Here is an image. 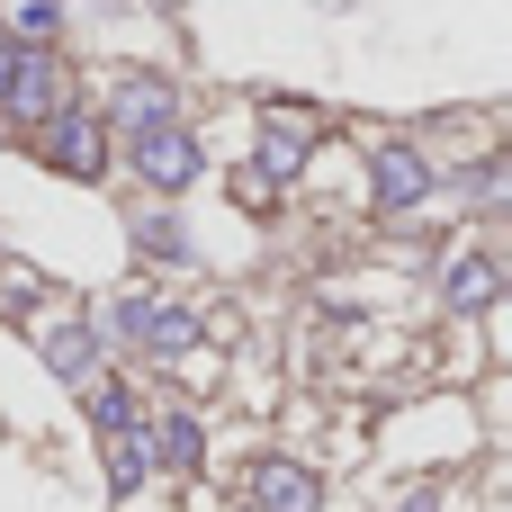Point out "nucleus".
I'll return each mask as SVG.
<instances>
[{
    "instance_id": "f257e3e1",
    "label": "nucleus",
    "mask_w": 512,
    "mask_h": 512,
    "mask_svg": "<svg viewBox=\"0 0 512 512\" xmlns=\"http://www.w3.org/2000/svg\"><path fill=\"white\" fill-rule=\"evenodd\" d=\"M36 162H45L54 180H99V171H108V126L63 99L54 117H36Z\"/></svg>"
},
{
    "instance_id": "f03ea898",
    "label": "nucleus",
    "mask_w": 512,
    "mask_h": 512,
    "mask_svg": "<svg viewBox=\"0 0 512 512\" xmlns=\"http://www.w3.org/2000/svg\"><path fill=\"white\" fill-rule=\"evenodd\" d=\"M432 180H441V162H432L423 144H378V153H369V207H378V216L423 207V198H432Z\"/></svg>"
},
{
    "instance_id": "7ed1b4c3",
    "label": "nucleus",
    "mask_w": 512,
    "mask_h": 512,
    "mask_svg": "<svg viewBox=\"0 0 512 512\" xmlns=\"http://www.w3.org/2000/svg\"><path fill=\"white\" fill-rule=\"evenodd\" d=\"M135 171L171 198V189H189V180L207 171V153H198V135H189L180 117H153V126H135Z\"/></svg>"
},
{
    "instance_id": "20e7f679",
    "label": "nucleus",
    "mask_w": 512,
    "mask_h": 512,
    "mask_svg": "<svg viewBox=\"0 0 512 512\" xmlns=\"http://www.w3.org/2000/svg\"><path fill=\"white\" fill-rule=\"evenodd\" d=\"M54 108H63V63H54L45 45H18V54H9V81H0V117H27V126H36V117H54Z\"/></svg>"
},
{
    "instance_id": "39448f33",
    "label": "nucleus",
    "mask_w": 512,
    "mask_h": 512,
    "mask_svg": "<svg viewBox=\"0 0 512 512\" xmlns=\"http://www.w3.org/2000/svg\"><path fill=\"white\" fill-rule=\"evenodd\" d=\"M252 504L261 512H324V477L297 468V459H261L252 468Z\"/></svg>"
},
{
    "instance_id": "423d86ee",
    "label": "nucleus",
    "mask_w": 512,
    "mask_h": 512,
    "mask_svg": "<svg viewBox=\"0 0 512 512\" xmlns=\"http://www.w3.org/2000/svg\"><path fill=\"white\" fill-rule=\"evenodd\" d=\"M126 333H135L144 351H189V342H198V315H180V306H162V297H135V306H126Z\"/></svg>"
},
{
    "instance_id": "0eeeda50",
    "label": "nucleus",
    "mask_w": 512,
    "mask_h": 512,
    "mask_svg": "<svg viewBox=\"0 0 512 512\" xmlns=\"http://www.w3.org/2000/svg\"><path fill=\"white\" fill-rule=\"evenodd\" d=\"M144 441H153V450H144V459H162V468H180V477H189V468H198V459H207V432H198V423H189V414H162V423H153V432H144Z\"/></svg>"
},
{
    "instance_id": "6e6552de",
    "label": "nucleus",
    "mask_w": 512,
    "mask_h": 512,
    "mask_svg": "<svg viewBox=\"0 0 512 512\" xmlns=\"http://www.w3.org/2000/svg\"><path fill=\"white\" fill-rule=\"evenodd\" d=\"M495 288H504V270H495V261H477V252H468V261H450V279H441V297H450L459 315L495 306Z\"/></svg>"
},
{
    "instance_id": "1a4fd4ad",
    "label": "nucleus",
    "mask_w": 512,
    "mask_h": 512,
    "mask_svg": "<svg viewBox=\"0 0 512 512\" xmlns=\"http://www.w3.org/2000/svg\"><path fill=\"white\" fill-rule=\"evenodd\" d=\"M297 162H306V126H297V135H288V117H279V108H270V126H261V171H270V180H288V171H297Z\"/></svg>"
},
{
    "instance_id": "9d476101",
    "label": "nucleus",
    "mask_w": 512,
    "mask_h": 512,
    "mask_svg": "<svg viewBox=\"0 0 512 512\" xmlns=\"http://www.w3.org/2000/svg\"><path fill=\"white\" fill-rule=\"evenodd\" d=\"M108 486H117V495H135V486H144V432H135V423H126V432H108Z\"/></svg>"
},
{
    "instance_id": "9b49d317",
    "label": "nucleus",
    "mask_w": 512,
    "mask_h": 512,
    "mask_svg": "<svg viewBox=\"0 0 512 512\" xmlns=\"http://www.w3.org/2000/svg\"><path fill=\"white\" fill-rule=\"evenodd\" d=\"M45 360H54V378H90V333L81 324H54L45 333Z\"/></svg>"
},
{
    "instance_id": "f8f14e48",
    "label": "nucleus",
    "mask_w": 512,
    "mask_h": 512,
    "mask_svg": "<svg viewBox=\"0 0 512 512\" xmlns=\"http://www.w3.org/2000/svg\"><path fill=\"white\" fill-rule=\"evenodd\" d=\"M90 414H99V432H126V423H135V396H126V387H99Z\"/></svg>"
},
{
    "instance_id": "ddd939ff",
    "label": "nucleus",
    "mask_w": 512,
    "mask_h": 512,
    "mask_svg": "<svg viewBox=\"0 0 512 512\" xmlns=\"http://www.w3.org/2000/svg\"><path fill=\"white\" fill-rule=\"evenodd\" d=\"M135 252H162V261H180V234H171V216H144V225H135Z\"/></svg>"
},
{
    "instance_id": "4468645a",
    "label": "nucleus",
    "mask_w": 512,
    "mask_h": 512,
    "mask_svg": "<svg viewBox=\"0 0 512 512\" xmlns=\"http://www.w3.org/2000/svg\"><path fill=\"white\" fill-rule=\"evenodd\" d=\"M54 27H63V9H54V0H18V36H36V45H45Z\"/></svg>"
},
{
    "instance_id": "2eb2a0df",
    "label": "nucleus",
    "mask_w": 512,
    "mask_h": 512,
    "mask_svg": "<svg viewBox=\"0 0 512 512\" xmlns=\"http://www.w3.org/2000/svg\"><path fill=\"white\" fill-rule=\"evenodd\" d=\"M9 54H18V45H9V27H0V81H9Z\"/></svg>"
}]
</instances>
